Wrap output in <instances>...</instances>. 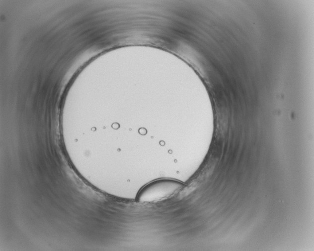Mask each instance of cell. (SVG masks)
Here are the masks:
<instances>
[{"instance_id": "1", "label": "cell", "mask_w": 314, "mask_h": 251, "mask_svg": "<svg viewBox=\"0 0 314 251\" xmlns=\"http://www.w3.org/2000/svg\"><path fill=\"white\" fill-rule=\"evenodd\" d=\"M185 186L183 183L174 180H157L140 190L137 201L140 203H149L161 200L179 193Z\"/></svg>"}]
</instances>
